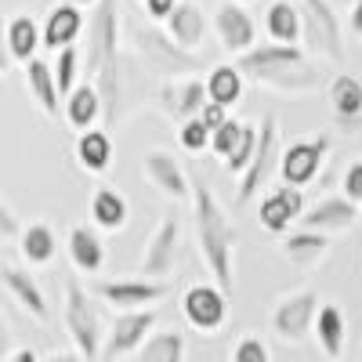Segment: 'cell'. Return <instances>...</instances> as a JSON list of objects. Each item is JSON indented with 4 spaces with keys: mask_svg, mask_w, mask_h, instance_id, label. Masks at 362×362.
<instances>
[{
    "mask_svg": "<svg viewBox=\"0 0 362 362\" xmlns=\"http://www.w3.org/2000/svg\"><path fill=\"white\" fill-rule=\"evenodd\" d=\"M87 69L105 105V127L124 116V62H119V0H98L87 18Z\"/></svg>",
    "mask_w": 362,
    "mask_h": 362,
    "instance_id": "6da1fadb",
    "label": "cell"
},
{
    "mask_svg": "<svg viewBox=\"0 0 362 362\" xmlns=\"http://www.w3.org/2000/svg\"><path fill=\"white\" fill-rule=\"evenodd\" d=\"M192 225H196V243L210 268L214 283L228 293L232 290V254H235V228L228 214L221 210L218 196L210 192L203 177H192Z\"/></svg>",
    "mask_w": 362,
    "mask_h": 362,
    "instance_id": "7a4b0ae2",
    "label": "cell"
},
{
    "mask_svg": "<svg viewBox=\"0 0 362 362\" xmlns=\"http://www.w3.org/2000/svg\"><path fill=\"white\" fill-rule=\"evenodd\" d=\"M127 33H131V47L138 54V62L148 73L177 80L181 73L199 69V58L192 51H185V47H177L170 40L167 29H156V25H148V22H127Z\"/></svg>",
    "mask_w": 362,
    "mask_h": 362,
    "instance_id": "3957f363",
    "label": "cell"
},
{
    "mask_svg": "<svg viewBox=\"0 0 362 362\" xmlns=\"http://www.w3.org/2000/svg\"><path fill=\"white\" fill-rule=\"evenodd\" d=\"M62 322H66V334L73 341V348L95 362L102 355V315L95 308L90 293L80 286V279H66V300H62Z\"/></svg>",
    "mask_w": 362,
    "mask_h": 362,
    "instance_id": "277c9868",
    "label": "cell"
},
{
    "mask_svg": "<svg viewBox=\"0 0 362 362\" xmlns=\"http://www.w3.org/2000/svg\"><path fill=\"white\" fill-rule=\"evenodd\" d=\"M300 22H305V40L319 54L341 62L344 58V33H341L337 8L329 4V0H300Z\"/></svg>",
    "mask_w": 362,
    "mask_h": 362,
    "instance_id": "5b68a950",
    "label": "cell"
},
{
    "mask_svg": "<svg viewBox=\"0 0 362 362\" xmlns=\"http://www.w3.org/2000/svg\"><path fill=\"white\" fill-rule=\"evenodd\" d=\"M276 148H279V124H276V116H264L261 124H257V148H254L247 170L239 174L235 203H250V199L264 189L272 167H276Z\"/></svg>",
    "mask_w": 362,
    "mask_h": 362,
    "instance_id": "8992f818",
    "label": "cell"
},
{
    "mask_svg": "<svg viewBox=\"0 0 362 362\" xmlns=\"http://www.w3.org/2000/svg\"><path fill=\"white\" fill-rule=\"evenodd\" d=\"M181 315L199 334H218L228 319V297L218 283H196L181 293Z\"/></svg>",
    "mask_w": 362,
    "mask_h": 362,
    "instance_id": "52a82bcc",
    "label": "cell"
},
{
    "mask_svg": "<svg viewBox=\"0 0 362 362\" xmlns=\"http://www.w3.org/2000/svg\"><path fill=\"white\" fill-rule=\"evenodd\" d=\"M177 254H181V221L174 214H163L160 225L153 228L148 243L141 250V276L145 279H167L177 268Z\"/></svg>",
    "mask_w": 362,
    "mask_h": 362,
    "instance_id": "ba28073f",
    "label": "cell"
},
{
    "mask_svg": "<svg viewBox=\"0 0 362 362\" xmlns=\"http://www.w3.org/2000/svg\"><path fill=\"white\" fill-rule=\"evenodd\" d=\"M326 153H329V138L326 134L300 138V141L286 145L283 156H279V177L286 181V185L305 189L308 181L319 177V167L326 163Z\"/></svg>",
    "mask_w": 362,
    "mask_h": 362,
    "instance_id": "9c48e42d",
    "label": "cell"
},
{
    "mask_svg": "<svg viewBox=\"0 0 362 362\" xmlns=\"http://www.w3.org/2000/svg\"><path fill=\"white\" fill-rule=\"evenodd\" d=\"M153 326H156V308H134V312H119L109 337L102 344V358L116 362L131 351H138L148 337H153Z\"/></svg>",
    "mask_w": 362,
    "mask_h": 362,
    "instance_id": "30bf717a",
    "label": "cell"
},
{
    "mask_svg": "<svg viewBox=\"0 0 362 362\" xmlns=\"http://www.w3.org/2000/svg\"><path fill=\"white\" fill-rule=\"evenodd\" d=\"M257 148V127L254 124H239V119H225V124L210 134V153L221 156L228 174H243L250 156Z\"/></svg>",
    "mask_w": 362,
    "mask_h": 362,
    "instance_id": "8fae6325",
    "label": "cell"
},
{
    "mask_svg": "<svg viewBox=\"0 0 362 362\" xmlns=\"http://www.w3.org/2000/svg\"><path fill=\"white\" fill-rule=\"evenodd\" d=\"M315 315H319V297L312 290H300V293H290L276 305V312H272V329H276L283 341H305L315 329Z\"/></svg>",
    "mask_w": 362,
    "mask_h": 362,
    "instance_id": "7c38bea8",
    "label": "cell"
},
{
    "mask_svg": "<svg viewBox=\"0 0 362 362\" xmlns=\"http://www.w3.org/2000/svg\"><path fill=\"white\" fill-rule=\"evenodd\" d=\"M95 293L105 300V305H112L116 312H134V308H148L156 305V300H163L167 293V283L163 279H102L95 286Z\"/></svg>",
    "mask_w": 362,
    "mask_h": 362,
    "instance_id": "4fadbf2b",
    "label": "cell"
},
{
    "mask_svg": "<svg viewBox=\"0 0 362 362\" xmlns=\"http://www.w3.org/2000/svg\"><path fill=\"white\" fill-rule=\"evenodd\" d=\"M206 80H196V76H185V80H170L160 87L156 95V105L167 112V119H174V124L181 127L185 119H196L206 105Z\"/></svg>",
    "mask_w": 362,
    "mask_h": 362,
    "instance_id": "5bb4252c",
    "label": "cell"
},
{
    "mask_svg": "<svg viewBox=\"0 0 362 362\" xmlns=\"http://www.w3.org/2000/svg\"><path fill=\"white\" fill-rule=\"evenodd\" d=\"M300 214H305V196H300L297 185H283L279 189H272L261 206H257V225L272 235H286L293 221H300Z\"/></svg>",
    "mask_w": 362,
    "mask_h": 362,
    "instance_id": "9a60e30c",
    "label": "cell"
},
{
    "mask_svg": "<svg viewBox=\"0 0 362 362\" xmlns=\"http://www.w3.org/2000/svg\"><path fill=\"white\" fill-rule=\"evenodd\" d=\"M214 33H218L221 47L239 58V54H247V51L254 47V40H257V22H254V15L235 0V4H221V8L214 11Z\"/></svg>",
    "mask_w": 362,
    "mask_h": 362,
    "instance_id": "2e32d148",
    "label": "cell"
},
{
    "mask_svg": "<svg viewBox=\"0 0 362 362\" xmlns=\"http://www.w3.org/2000/svg\"><path fill=\"white\" fill-rule=\"evenodd\" d=\"M141 174H145V181L153 189H160L167 199H185V196H192V177L185 174V167H181L170 153H145L141 156Z\"/></svg>",
    "mask_w": 362,
    "mask_h": 362,
    "instance_id": "e0dca14e",
    "label": "cell"
},
{
    "mask_svg": "<svg viewBox=\"0 0 362 362\" xmlns=\"http://www.w3.org/2000/svg\"><path fill=\"white\" fill-rule=\"evenodd\" d=\"M358 218H362V206L341 192V196H322L315 206H308L305 214H300V225L329 235V232H344V228H351Z\"/></svg>",
    "mask_w": 362,
    "mask_h": 362,
    "instance_id": "ac0fdd59",
    "label": "cell"
},
{
    "mask_svg": "<svg viewBox=\"0 0 362 362\" xmlns=\"http://www.w3.org/2000/svg\"><path fill=\"white\" fill-rule=\"evenodd\" d=\"M257 83L272 87L276 95H315V90L326 83L322 69L315 62H293V66H279V69H268L257 76Z\"/></svg>",
    "mask_w": 362,
    "mask_h": 362,
    "instance_id": "d6986e66",
    "label": "cell"
},
{
    "mask_svg": "<svg viewBox=\"0 0 362 362\" xmlns=\"http://www.w3.org/2000/svg\"><path fill=\"white\" fill-rule=\"evenodd\" d=\"M167 25V33L177 47H185V51H199V44L206 40V15L199 8V0H177L174 11L163 18Z\"/></svg>",
    "mask_w": 362,
    "mask_h": 362,
    "instance_id": "ffe728a7",
    "label": "cell"
},
{
    "mask_svg": "<svg viewBox=\"0 0 362 362\" xmlns=\"http://www.w3.org/2000/svg\"><path fill=\"white\" fill-rule=\"evenodd\" d=\"M66 250L76 272L83 276H98L105 268V243H102V228L95 225H73L66 235Z\"/></svg>",
    "mask_w": 362,
    "mask_h": 362,
    "instance_id": "44dd1931",
    "label": "cell"
},
{
    "mask_svg": "<svg viewBox=\"0 0 362 362\" xmlns=\"http://www.w3.org/2000/svg\"><path fill=\"white\" fill-rule=\"evenodd\" d=\"M25 90H29V98H33V105L44 112V116H58L62 112V90H58V80H54V66L44 62V58H29L25 62Z\"/></svg>",
    "mask_w": 362,
    "mask_h": 362,
    "instance_id": "7402d4cb",
    "label": "cell"
},
{
    "mask_svg": "<svg viewBox=\"0 0 362 362\" xmlns=\"http://www.w3.org/2000/svg\"><path fill=\"white\" fill-rule=\"evenodd\" d=\"M293 62H305V51H300V44H279V40H268L261 47H250L247 54H239V73L257 80L261 73L268 69H279V66H293Z\"/></svg>",
    "mask_w": 362,
    "mask_h": 362,
    "instance_id": "603a6c76",
    "label": "cell"
},
{
    "mask_svg": "<svg viewBox=\"0 0 362 362\" xmlns=\"http://www.w3.org/2000/svg\"><path fill=\"white\" fill-rule=\"evenodd\" d=\"M0 283H4V290L18 300V305L33 315L37 322H44L51 312H47V297H44V290H40V283H37V276L29 268H18V264H4L0 268Z\"/></svg>",
    "mask_w": 362,
    "mask_h": 362,
    "instance_id": "cb8c5ba5",
    "label": "cell"
},
{
    "mask_svg": "<svg viewBox=\"0 0 362 362\" xmlns=\"http://www.w3.org/2000/svg\"><path fill=\"white\" fill-rule=\"evenodd\" d=\"M326 98H329V109H334V116L344 127H358V119H362V76L337 73L326 83Z\"/></svg>",
    "mask_w": 362,
    "mask_h": 362,
    "instance_id": "d4e9b609",
    "label": "cell"
},
{
    "mask_svg": "<svg viewBox=\"0 0 362 362\" xmlns=\"http://www.w3.org/2000/svg\"><path fill=\"white\" fill-rule=\"evenodd\" d=\"M40 29H44V47L62 51V47L76 44V40H80V33L87 29L83 8H76V4H69V0H66V4L51 8V15H47V22H44Z\"/></svg>",
    "mask_w": 362,
    "mask_h": 362,
    "instance_id": "484cf974",
    "label": "cell"
},
{
    "mask_svg": "<svg viewBox=\"0 0 362 362\" xmlns=\"http://www.w3.org/2000/svg\"><path fill=\"white\" fill-rule=\"evenodd\" d=\"M62 112H66V124L76 127V131H87V127H98V119H105V105H102V95L95 83H76L66 102H62Z\"/></svg>",
    "mask_w": 362,
    "mask_h": 362,
    "instance_id": "4316f807",
    "label": "cell"
},
{
    "mask_svg": "<svg viewBox=\"0 0 362 362\" xmlns=\"http://www.w3.org/2000/svg\"><path fill=\"white\" fill-rule=\"evenodd\" d=\"M90 221L102 232H119L131 221V203L124 192H116L112 185H98L90 192Z\"/></svg>",
    "mask_w": 362,
    "mask_h": 362,
    "instance_id": "83f0119b",
    "label": "cell"
},
{
    "mask_svg": "<svg viewBox=\"0 0 362 362\" xmlns=\"http://www.w3.org/2000/svg\"><path fill=\"white\" fill-rule=\"evenodd\" d=\"M326 254H329V235H326V232L297 228V232H286V235H283V257H286L293 268H312V264H319Z\"/></svg>",
    "mask_w": 362,
    "mask_h": 362,
    "instance_id": "f1b7e54d",
    "label": "cell"
},
{
    "mask_svg": "<svg viewBox=\"0 0 362 362\" xmlns=\"http://www.w3.org/2000/svg\"><path fill=\"white\" fill-rule=\"evenodd\" d=\"M18 254H22L25 264H37V268L51 264L58 257V235H54V228L47 221L22 225V232H18Z\"/></svg>",
    "mask_w": 362,
    "mask_h": 362,
    "instance_id": "f546056e",
    "label": "cell"
},
{
    "mask_svg": "<svg viewBox=\"0 0 362 362\" xmlns=\"http://www.w3.org/2000/svg\"><path fill=\"white\" fill-rule=\"evenodd\" d=\"M76 163L87 174H105L112 163V138L105 127H87L76 138Z\"/></svg>",
    "mask_w": 362,
    "mask_h": 362,
    "instance_id": "4dcf8cb0",
    "label": "cell"
},
{
    "mask_svg": "<svg viewBox=\"0 0 362 362\" xmlns=\"http://www.w3.org/2000/svg\"><path fill=\"white\" fill-rule=\"evenodd\" d=\"M264 29H268V40H279V44H300V37H305V22H300V4H293V0H276V4H268Z\"/></svg>",
    "mask_w": 362,
    "mask_h": 362,
    "instance_id": "1f68e13d",
    "label": "cell"
},
{
    "mask_svg": "<svg viewBox=\"0 0 362 362\" xmlns=\"http://www.w3.org/2000/svg\"><path fill=\"white\" fill-rule=\"evenodd\" d=\"M8 47H11V58L22 66L29 58H37V51L44 47V29L37 25V18H29V15L8 18Z\"/></svg>",
    "mask_w": 362,
    "mask_h": 362,
    "instance_id": "d6a6232c",
    "label": "cell"
},
{
    "mask_svg": "<svg viewBox=\"0 0 362 362\" xmlns=\"http://www.w3.org/2000/svg\"><path fill=\"white\" fill-rule=\"evenodd\" d=\"M315 341L319 348L337 358L344 351V312L337 305H319V315H315Z\"/></svg>",
    "mask_w": 362,
    "mask_h": 362,
    "instance_id": "836d02e7",
    "label": "cell"
},
{
    "mask_svg": "<svg viewBox=\"0 0 362 362\" xmlns=\"http://www.w3.org/2000/svg\"><path fill=\"white\" fill-rule=\"evenodd\" d=\"M206 98L225 105V109L239 105V98H243V73H239V66L210 69V76H206Z\"/></svg>",
    "mask_w": 362,
    "mask_h": 362,
    "instance_id": "e575fe53",
    "label": "cell"
},
{
    "mask_svg": "<svg viewBox=\"0 0 362 362\" xmlns=\"http://www.w3.org/2000/svg\"><path fill=\"white\" fill-rule=\"evenodd\" d=\"M185 337L177 329H163V334H153L141 348H138V358L141 362H185Z\"/></svg>",
    "mask_w": 362,
    "mask_h": 362,
    "instance_id": "d590c367",
    "label": "cell"
},
{
    "mask_svg": "<svg viewBox=\"0 0 362 362\" xmlns=\"http://www.w3.org/2000/svg\"><path fill=\"white\" fill-rule=\"evenodd\" d=\"M54 80H58V90H62V98L69 95V90L80 83L76 80V73H80V51H76V44H69V47H62V51H54Z\"/></svg>",
    "mask_w": 362,
    "mask_h": 362,
    "instance_id": "8d00e7d4",
    "label": "cell"
},
{
    "mask_svg": "<svg viewBox=\"0 0 362 362\" xmlns=\"http://www.w3.org/2000/svg\"><path fill=\"white\" fill-rule=\"evenodd\" d=\"M210 131L203 119L196 116V119H185V124L177 127V138H181V148H185V153H192V156H199L203 148H210Z\"/></svg>",
    "mask_w": 362,
    "mask_h": 362,
    "instance_id": "74e56055",
    "label": "cell"
},
{
    "mask_svg": "<svg viewBox=\"0 0 362 362\" xmlns=\"http://www.w3.org/2000/svg\"><path fill=\"white\" fill-rule=\"evenodd\" d=\"M232 362H272V355L261 337H243L232 348Z\"/></svg>",
    "mask_w": 362,
    "mask_h": 362,
    "instance_id": "f35d334b",
    "label": "cell"
},
{
    "mask_svg": "<svg viewBox=\"0 0 362 362\" xmlns=\"http://www.w3.org/2000/svg\"><path fill=\"white\" fill-rule=\"evenodd\" d=\"M341 192L362 206V160H355V163L344 170V177H341Z\"/></svg>",
    "mask_w": 362,
    "mask_h": 362,
    "instance_id": "ab89813d",
    "label": "cell"
},
{
    "mask_svg": "<svg viewBox=\"0 0 362 362\" xmlns=\"http://www.w3.org/2000/svg\"><path fill=\"white\" fill-rule=\"evenodd\" d=\"M22 225H18V214L8 206V199L0 196V239H18Z\"/></svg>",
    "mask_w": 362,
    "mask_h": 362,
    "instance_id": "60d3db41",
    "label": "cell"
},
{
    "mask_svg": "<svg viewBox=\"0 0 362 362\" xmlns=\"http://www.w3.org/2000/svg\"><path fill=\"white\" fill-rule=\"evenodd\" d=\"M15 66V58H11V47H8V18L0 15V80H4Z\"/></svg>",
    "mask_w": 362,
    "mask_h": 362,
    "instance_id": "b9f144b4",
    "label": "cell"
},
{
    "mask_svg": "<svg viewBox=\"0 0 362 362\" xmlns=\"http://www.w3.org/2000/svg\"><path fill=\"white\" fill-rule=\"evenodd\" d=\"M199 119H203V124H206L210 131H218V127L225 124V119H228V109H225V105H218V102H206V105H203V112H199Z\"/></svg>",
    "mask_w": 362,
    "mask_h": 362,
    "instance_id": "7bdbcfd3",
    "label": "cell"
},
{
    "mask_svg": "<svg viewBox=\"0 0 362 362\" xmlns=\"http://www.w3.org/2000/svg\"><path fill=\"white\" fill-rule=\"evenodd\" d=\"M174 4H177V0H141V8H145L148 22H163V18L174 11Z\"/></svg>",
    "mask_w": 362,
    "mask_h": 362,
    "instance_id": "ee69618b",
    "label": "cell"
},
{
    "mask_svg": "<svg viewBox=\"0 0 362 362\" xmlns=\"http://www.w3.org/2000/svg\"><path fill=\"white\" fill-rule=\"evenodd\" d=\"M8 355H11V329H8L4 312H0V362H4Z\"/></svg>",
    "mask_w": 362,
    "mask_h": 362,
    "instance_id": "f6af8a7d",
    "label": "cell"
},
{
    "mask_svg": "<svg viewBox=\"0 0 362 362\" xmlns=\"http://www.w3.org/2000/svg\"><path fill=\"white\" fill-rule=\"evenodd\" d=\"M348 25H351V33L362 40V0H355L351 4V15H348Z\"/></svg>",
    "mask_w": 362,
    "mask_h": 362,
    "instance_id": "bcb514c9",
    "label": "cell"
},
{
    "mask_svg": "<svg viewBox=\"0 0 362 362\" xmlns=\"http://www.w3.org/2000/svg\"><path fill=\"white\" fill-rule=\"evenodd\" d=\"M4 362H40V358H37V351H33V348H18V351H11Z\"/></svg>",
    "mask_w": 362,
    "mask_h": 362,
    "instance_id": "7dc6e473",
    "label": "cell"
},
{
    "mask_svg": "<svg viewBox=\"0 0 362 362\" xmlns=\"http://www.w3.org/2000/svg\"><path fill=\"white\" fill-rule=\"evenodd\" d=\"M44 362H87L80 351H54V355H47Z\"/></svg>",
    "mask_w": 362,
    "mask_h": 362,
    "instance_id": "c3c4849f",
    "label": "cell"
},
{
    "mask_svg": "<svg viewBox=\"0 0 362 362\" xmlns=\"http://www.w3.org/2000/svg\"><path fill=\"white\" fill-rule=\"evenodd\" d=\"M69 4H76V8H95L98 0H69Z\"/></svg>",
    "mask_w": 362,
    "mask_h": 362,
    "instance_id": "681fc988",
    "label": "cell"
},
{
    "mask_svg": "<svg viewBox=\"0 0 362 362\" xmlns=\"http://www.w3.org/2000/svg\"><path fill=\"white\" fill-rule=\"evenodd\" d=\"M329 4H334V8H341V4H355V0H329Z\"/></svg>",
    "mask_w": 362,
    "mask_h": 362,
    "instance_id": "f907efd6",
    "label": "cell"
},
{
    "mask_svg": "<svg viewBox=\"0 0 362 362\" xmlns=\"http://www.w3.org/2000/svg\"><path fill=\"white\" fill-rule=\"evenodd\" d=\"M239 4H250V0H239Z\"/></svg>",
    "mask_w": 362,
    "mask_h": 362,
    "instance_id": "816d5d0a",
    "label": "cell"
}]
</instances>
